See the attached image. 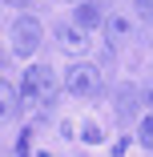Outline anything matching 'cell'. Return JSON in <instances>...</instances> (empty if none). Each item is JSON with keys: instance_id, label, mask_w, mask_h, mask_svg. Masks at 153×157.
Here are the masks:
<instances>
[{"instance_id": "cell-1", "label": "cell", "mask_w": 153, "mask_h": 157, "mask_svg": "<svg viewBox=\"0 0 153 157\" xmlns=\"http://www.w3.org/2000/svg\"><path fill=\"white\" fill-rule=\"evenodd\" d=\"M56 101V77L48 65L40 69H28L24 73V85H20V109H36V105H52Z\"/></svg>"}, {"instance_id": "cell-2", "label": "cell", "mask_w": 153, "mask_h": 157, "mask_svg": "<svg viewBox=\"0 0 153 157\" xmlns=\"http://www.w3.org/2000/svg\"><path fill=\"white\" fill-rule=\"evenodd\" d=\"M65 89L73 93V97H93V93L101 89V69L97 65H73L69 77H65Z\"/></svg>"}, {"instance_id": "cell-3", "label": "cell", "mask_w": 153, "mask_h": 157, "mask_svg": "<svg viewBox=\"0 0 153 157\" xmlns=\"http://www.w3.org/2000/svg\"><path fill=\"white\" fill-rule=\"evenodd\" d=\"M12 48L20 56H33L40 48V24L33 16H16V24H12Z\"/></svg>"}, {"instance_id": "cell-4", "label": "cell", "mask_w": 153, "mask_h": 157, "mask_svg": "<svg viewBox=\"0 0 153 157\" xmlns=\"http://www.w3.org/2000/svg\"><path fill=\"white\" fill-rule=\"evenodd\" d=\"M133 16H125V12H113V16H105V40L109 44H129L133 40Z\"/></svg>"}, {"instance_id": "cell-5", "label": "cell", "mask_w": 153, "mask_h": 157, "mask_svg": "<svg viewBox=\"0 0 153 157\" xmlns=\"http://www.w3.org/2000/svg\"><path fill=\"white\" fill-rule=\"evenodd\" d=\"M141 101H145V93H137V85H125V89L117 93V121H121V125H129V121L137 117Z\"/></svg>"}, {"instance_id": "cell-6", "label": "cell", "mask_w": 153, "mask_h": 157, "mask_svg": "<svg viewBox=\"0 0 153 157\" xmlns=\"http://www.w3.org/2000/svg\"><path fill=\"white\" fill-rule=\"evenodd\" d=\"M73 20H77L81 28H93V24H101V20H105V4H77Z\"/></svg>"}, {"instance_id": "cell-7", "label": "cell", "mask_w": 153, "mask_h": 157, "mask_svg": "<svg viewBox=\"0 0 153 157\" xmlns=\"http://www.w3.org/2000/svg\"><path fill=\"white\" fill-rule=\"evenodd\" d=\"M56 40H60V48H65V52H81V48H85V36L77 33L73 24H60V28H56Z\"/></svg>"}, {"instance_id": "cell-8", "label": "cell", "mask_w": 153, "mask_h": 157, "mask_svg": "<svg viewBox=\"0 0 153 157\" xmlns=\"http://www.w3.org/2000/svg\"><path fill=\"white\" fill-rule=\"evenodd\" d=\"M0 109H4V121L20 113V101H16V93H12V85H8V81H4V97H0Z\"/></svg>"}, {"instance_id": "cell-9", "label": "cell", "mask_w": 153, "mask_h": 157, "mask_svg": "<svg viewBox=\"0 0 153 157\" xmlns=\"http://www.w3.org/2000/svg\"><path fill=\"white\" fill-rule=\"evenodd\" d=\"M137 141H141L145 149H153V113L141 121V129H137Z\"/></svg>"}, {"instance_id": "cell-10", "label": "cell", "mask_w": 153, "mask_h": 157, "mask_svg": "<svg viewBox=\"0 0 153 157\" xmlns=\"http://www.w3.org/2000/svg\"><path fill=\"white\" fill-rule=\"evenodd\" d=\"M28 149H33V129H24L20 141H16V153H20V157H28Z\"/></svg>"}, {"instance_id": "cell-11", "label": "cell", "mask_w": 153, "mask_h": 157, "mask_svg": "<svg viewBox=\"0 0 153 157\" xmlns=\"http://www.w3.org/2000/svg\"><path fill=\"white\" fill-rule=\"evenodd\" d=\"M85 141L89 145H101V129H97V125H85Z\"/></svg>"}, {"instance_id": "cell-12", "label": "cell", "mask_w": 153, "mask_h": 157, "mask_svg": "<svg viewBox=\"0 0 153 157\" xmlns=\"http://www.w3.org/2000/svg\"><path fill=\"white\" fill-rule=\"evenodd\" d=\"M137 16H145V20H153V0H137Z\"/></svg>"}, {"instance_id": "cell-13", "label": "cell", "mask_w": 153, "mask_h": 157, "mask_svg": "<svg viewBox=\"0 0 153 157\" xmlns=\"http://www.w3.org/2000/svg\"><path fill=\"white\" fill-rule=\"evenodd\" d=\"M145 105H153V85H149V89H145Z\"/></svg>"}]
</instances>
